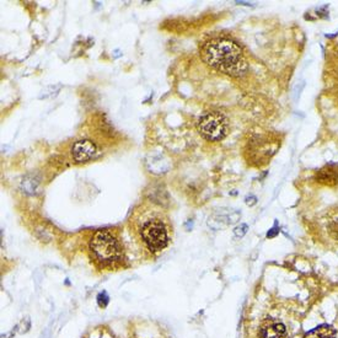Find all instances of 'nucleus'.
<instances>
[{
  "label": "nucleus",
  "instance_id": "1",
  "mask_svg": "<svg viewBox=\"0 0 338 338\" xmlns=\"http://www.w3.org/2000/svg\"><path fill=\"white\" fill-rule=\"evenodd\" d=\"M202 55L205 63L231 77L242 74L247 68L240 47L229 40L211 41L203 47Z\"/></svg>",
  "mask_w": 338,
  "mask_h": 338
},
{
  "label": "nucleus",
  "instance_id": "2",
  "mask_svg": "<svg viewBox=\"0 0 338 338\" xmlns=\"http://www.w3.org/2000/svg\"><path fill=\"white\" fill-rule=\"evenodd\" d=\"M139 239L150 252H159L170 242V227L159 212L144 213L137 224Z\"/></svg>",
  "mask_w": 338,
  "mask_h": 338
},
{
  "label": "nucleus",
  "instance_id": "3",
  "mask_svg": "<svg viewBox=\"0 0 338 338\" xmlns=\"http://www.w3.org/2000/svg\"><path fill=\"white\" fill-rule=\"evenodd\" d=\"M90 250L98 261L103 265L115 266L123 261V247L114 231L99 230L90 241Z\"/></svg>",
  "mask_w": 338,
  "mask_h": 338
},
{
  "label": "nucleus",
  "instance_id": "4",
  "mask_svg": "<svg viewBox=\"0 0 338 338\" xmlns=\"http://www.w3.org/2000/svg\"><path fill=\"white\" fill-rule=\"evenodd\" d=\"M197 128L205 139L217 142L228 134V121L220 112H208L199 118Z\"/></svg>",
  "mask_w": 338,
  "mask_h": 338
},
{
  "label": "nucleus",
  "instance_id": "5",
  "mask_svg": "<svg viewBox=\"0 0 338 338\" xmlns=\"http://www.w3.org/2000/svg\"><path fill=\"white\" fill-rule=\"evenodd\" d=\"M96 153V145L91 140H79L73 145L71 154L75 161L84 162L90 160Z\"/></svg>",
  "mask_w": 338,
  "mask_h": 338
},
{
  "label": "nucleus",
  "instance_id": "6",
  "mask_svg": "<svg viewBox=\"0 0 338 338\" xmlns=\"http://www.w3.org/2000/svg\"><path fill=\"white\" fill-rule=\"evenodd\" d=\"M240 217H241V214L236 211L228 212L227 214L219 212V213H215L212 218H209L208 225L211 228H213V229L218 230V229H221V228H224V227H228V225L237 223V221L240 220Z\"/></svg>",
  "mask_w": 338,
  "mask_h": 338
},
{
  "label": "nucleus",
  "instance_id": "7",
  "mask_svg": "<svg viewBox=\"0 0 338 338\" xmlns=\"http://www.w3.org/2000/svg\"><path fill=\"white\" fill-rule=\"evenodd\" d=\"M261 338H289V334L283 324L274 320H268L262 325Z\"/></svg>",
  "mask_w": 338,
  "mask_h": 338
},
{
  "label": "nucleus",
  "instance_id": "8",
  "mask_svg": "<svg viewBox=\"0 0 338 338\" xmlns=\"http://www.w3.org/2000/svg\"><path fill=\"white\" fill-rule=\"evenodd\" d=\"M316 181L320 183L328 184V186H333L338 182V171L334 170L332 166L321 168L316 174Z\"/></svg>",
  "mask_w": 338,
  "mask_h": 338
},
{
  "label": "nucleus",
  "instance_id": "9",
  "mask_svg": "<svg viewBox=\"0 0 338 338\" xmlns=\"http://www.w3.org/2000/svg\"><path fill=\"white\" fill-rule=\"evenodd\" d=\"M334 336H336V331L332 327L322 325L306 333L304 338H334Z\"/></svg>",
  "mask_w": 338,
  "mask_h": 338
},
{
  "label": "nucleus",
  "instance_id": "10",
  "mask_svg": "<svg viewBox=\"0 0 338 338\" xmlns=\"http://www.w3.org/2000/svg\"><path fill=\"white\" fill-rule=\"evenodd\" d=\"M37 187H39V181H36V178L26 176L21 181V189L24 190V192L29 193V195H33L36 192Z\"/></svg>",
  "mask_w": 338,
  "mask_h": 338
},
{
  "label": "nucleus",
  "instance_id": "11",
  "mask_svg": "<svg viewBox=\"0 0 338 338\" xmlns=\"http://www.w3.org/2000/svg\"><path fill=\"white\" fill-rule=\"evenodd\" d=\"M247 229H249V227H247L246 224H240L239 227L235 228V230H234V233H235L236 236H243L245 234L247 233Z\"/></svg>",
  "mask_w": 338,
  "mask_h": 338
},
{
  "label": "nucleus",
  "instance_id": "12",
  "mask_svg": "<svg viewBox=\"0 0 338 338\" xmlns=\"http://www.w3.org/2000/svg\"><path fill=\"white\" fill-rule=\"evenodd\" d=\"M256 203V197H251V198H250V197H247L246 198V204L247 205H253Z\"/></svg>",
  "mask_w": 338,
  "mask_h": 338
},
{
  "label": "nucleus",
  "instance_id": "13",
  "mask_svg": "<svg viewBox=\"0 0 338 338\" xmlns=\"http://www.w3.org/2000/svg\"><path fill=\"white\" fill-rule=\"evenodd\" d=\"M277 234H278V230H277V229H274V228H273V229H271L270 231H268L267 237H273V236L277 235Z\"/></svg>",
  "mask_w": 338,
  "mask_h": 338
},
{
  "label": "nucleus",
  "instance_id": "14",
  "mask_svg": "<svg viewBox=\"0 0 338 338\" xmlns=\"http://www.w3.org/2000/svg\"><path fill=\"white\" fill-rule=\"evenodd\" d=\"M332 234L334 235V237H336V239H338V225L337 224H334L332 225Z\"/></svg>",
  "mask_w": 338,
  "mask_h": 338
}]
</instances>
